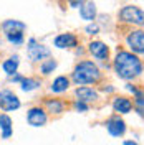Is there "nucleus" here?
I'll list each match as a JSON object with an SVG mask.
<instances>
[{"instance_id": "obj_1", "label": "nucleus", "mask_w": 144, "mask_h": 145, "mask_svg": "<svg viewBox=\"0 0 144 145\" xmlns=\"http://www.w3.org/2000/svg\"><path fill=\"white\" fill-rule=\"evenodd\" d=\"M114 69H116L118 76L123 79H133L143 71V64L139 61V58L134 56L133 53L127 51H119L114 59Z\"/></svg>"}, {"instance_id": "obj_2", "label": "nucleus", "mask_w": 144, "mask_h": 145, "mask_svg": "<svg viewBox=\"0 0 144 145\" xmlns=\"http://www.w3.org/2000/svg\"><path fill=\"white\" fill-rule=\"evenodd\" d=\"M98 78H99V71L91 61L80 63L75 68V72H73V81L76 84H90V82L98 81Z\"/></svg>"}, {"instance_id": "obj_3", "label": "nucleus", "mask_w": 144, "mask_h": 145, "mask_svg": "<svg viewBox=\"0 0 144 145\" xmlns=\"http://www.w3.org/2000/svg\"><path fill=\"white\" fill-rule=\"evenodd\" d=\"M121 20L124 22H129V23H136V25H144V12L139 10L137 7H133V5H127L121 10L119 13Z\"/></svg>"}, {"instance_id": "obj_4", "label": "nucleus", "mask_w": 144, "mask_h": 145, "mask_svg": "<svg viewBox=\"0 0 144 145\" xmlns=\"http://www.w3.org/2000/svg\"><path fill=\"white\" fill-rule=\"evenodd\" d=\"M28 58L32 59V61H40V59H43L45 56H50V50L43 45H36V41L32 38L30 41H28Z\"/></svg>"}, {"instance_id": "obj_5", "label": "nucleus", "mask_w": 144, "mask_h": 145, "mask_svg": "<svg viewBox=\"0 0 144 145\" xmlns=\"http://www.w3.org/2000/svg\"><path fill=\"white\" fill-rule=\"evenodd\" d=\"M0 107L3 109V110H13V109L20 107V101H18V97L13 92L3 91L0 94Z\"/></svg>"}, {"instance_id": "obj_6", "label": "nucleus", "mask_w": 144, "mask_h": 145, "mask_svg": "<svg viewBox=\"0 0 144 145\" xmlns=\"http://www.w3.org/2000/svg\"><path fill=\"white\" fill-rule=\"evenodd\" d=\"M127 45L134 53H144V31H133L127 36Z\"/></svg>"}, {"instance_id": "obj_7", "label": "nucleus", "mask_w": 144, "mask_h": 145, "mask_svg": "<svg viewBox=\"0 0 144 145\" xmlns=\"http://www.w3.org/2000/svg\"><path fill=\"white\" fill-rule=\"evenodd\" d=\"M27 120H28L30 125L40 127V125H43V124L46 122V114L38 107L30 109V110H28V116H27Z\"/></svg>"}, {"instance_id": "obj_8", "label": "nucleus", "mask_w": 144, "mask_h": 145, "mask_svg": "<svg viewBox=\"0 0 144 145\" xmlns=\"http://www.w3.org/2000/svg\"><path fill=\"white\" fill-rule=\"evenodd\" d=\"M106 125H108V132L111 134V135H114V137L123 135V134H124V130H126V124H124L119 117L109 119Z\"/></svg>"}, {"instance_id": "obj_9", "label": "nucleus", "mask_w": 144, "mask_h": 145, "mask_svg": "<svg viewBox=\"0 0 144 145\" xmlns=\"http://www.w3.org/2000/svg\"><path fill=\"white\" fill-rule=\"evenodd\" d=\"M55 46L56 48H73L76 46V36L71 33H63L55 38Z\"/></svg>"}, {"instance_id": "obj_10", "label": "nucleus", "mask_w": 144, "mask_h": 145, "mask_svg": "<svg viewBox=\"0 0 144 145\" xmlns=\"http://www.w3.org/2000/svg\"><path fill=\"white\" fill-rule=\"evenodd\" d=\"M90 51L91 54L94 56V58H98V59H104V58H108V46L104 45V43H101V41H93L90 43Z\"/></svg>"}, {"instance_id": "obj_11", "label": "nucleus", "mask_w": 144, "mask_h": 145, "mask_svg": "<svg viewBox=\"0 0 144 145\" xmlns=\"http://www.w3.org/2000/svg\"><path fill=\"white\" fill-rule=\"evenodd\" d=\"M3 30H5L7 36L17 35V33H22V31L25 30V25H23L22 22H17V20H7V22L3 23Z\"/></svg>"}, {"instance_id": "obj_12", "label": "nucleus", "mask_w": 144, "mask_h": 145, "mask_svg": "<svg viewBox=\"0 0 144 145\" xmlns=\"http://www.w3.org/2000/svg\"><path fill=\"white\" fill-rule=\"evenodd\" d=\"M76 96L80 97V102H88V101H94L98 97L96 91L90 89V88H78L76 89Z\"/></svg>"}, {"instance_id": "obj_13", "label": "nucleus", "mask_w": 144, "mask_h": 145, "mask_svg": "<svg viewBox=\"0 0 144 145\" xmlns=\"http://www.w3.org/2000/svg\"><path fill=\"white\" fill-rule=\"evenodd\" d=\"M113 107L116 112H121V114H127L131 107H133V104H131V101L126 99V97H118L114 101V104H113Z\"/></svg>"}, {"instance_id": "obj_14", "label": "nucleus", "mask_w": 144, "mask_h": 145, "mask_svg": "<svg viewBox=\"0 0 144 145\" xmlns=\"http://www.w3.org/2000/svg\"><path fill=\"white\" fill-rule=\"evenodd\" d=\"M0 129L3 130V138H9L10 134H12V119L7 114L0 116Z\"/></svg>"}, {"instance_id": "obj_15", "label": "nucleus", "mask_w": 144, "mask_h": 145, "mask_svg": "<svg viewBox=\"0 0 144 145\" xmlns=\"http://www.w3.org/2000/svg\"><path fill=\"white\" fill-rule=\"evenodd\" d=\"M68 86H70V81H68V78H65V76H60V78H56L53 81V86H52V89L53 92H63V91L68 89Z\"/></svg>"}, {"instance_id": "obj_16", "label": "nucleus", "mask_w": 144, "mask_h": 145, "mask_svg": "<svg viewBox=\"0 0 144 145\" xmlns=\"http://www.w3.org/2000/svg\"><path fill=\"white\" fill-rule=\"evenodd\" d=\"M2 68H3V71L7 72V74H13V72H17V68H18V58H17V56H13V58L7 59L5 63L2 64Z\"/></svg>"}, {"instance_id": "obj_17", "label": "nucleus", "mask_w": 144, "mask_h": 145, "mask_svg": "<svg viewBox=\"0 0 144 145\" xmlns=\"http://www.w3.org/2000/svg\"><path fill=\"white\" fill-rule=\"evenodd\" d=\"M96 15V7H94V3H86L83 8H81V17L85 18V20H93Z\"/></svg>"}, {"instance_id": "obj_18", "label": "nucleus", "mask_w": 144, "mask_h": 145, "mask_svg": "<svg viewBox=\"0 0 144 145\" xmlns=\"http://www.w3.org/2000/svg\"><path fill=\"white\" fill-rule=\"evenodd\" d=\"M136 109H137V112L141 114V116H144V92H137L136 94Z\"/></svg>"}, {"instance_id": "obj_19", "label": "nucleus", "mask_w": 144, "mask_h": 145, "mask_svg": "<svg viewBox=\"0 0 144 145\" xmlns=\"http://www.w3.org/2000/svg\"><path fill=\"white\" fill-rule=\"evenodd\" d=\"M46 107L50 109L52 112H63V104L60 102V101H48L46 102Z\"/></svg>"}, {"instance_id": "obj_20", "label": "nucleus", "mask_w": 144, "mask_h": 145, "mask_svg": "<svg viewBox=\"0 0 144 145\" xmlns=\"http://www.w3.org/2000/svg\"><path fill=\"white\" fill-rule=\"evenodd\" d=\"M38 86L40 84L35 79H22V89L23 91H32V89H35V88H38Z\"/></svg>"}, {"instance_id": "obj_21", "label": "nucleus", "mask_w": 144, "mask_h": 145, "mask_svg": "<svg viewBox=\"0 0 144 145\" xmlns=\"http://www.w3.org/2000/svg\"><path fill=\"white\" fill-rule=\"evenodd\" d=\"M56 68V61H53V59H48V61H45V63L42 64V72L43 74H48V72H52Z\"/></svg>"}, {"instance_id": "obj_22", "label": "nucleus", "mask_w": 144, "mask_h": 145, "mask_svg": "<svg viewBox=\"0 0 144 145\" xmlns=\"http://www.w3.org/2000/svg\"><path fill=\"white\" fill-rule=\"evenodd\" d=\"M9 41L10 43H15V45H22V43H23V35H22V33L9 35Z\"/></svg>"}, {"instance_id": "obj_23", "label": "nucleus", "mask_w": 144, "mask_h": 145, "mask_svg": "<svg viewBox=\"0 0 144 145\" xmlns=\"http://www.w3.org/2000/svg\"><path fill=\"white\" fill-rule=\"evenodd\" d=\"M86 31H88L90 35H96V33H98V25H88V27H86Z\"/></svg>"}, {"instance_id": "obj_24", "label": "nucleus", "mask_w": 144, "mask_h": 145, "mask_svg": "<svg viewBox=\"0 0 144 145\" xmlns=\"http://www.w3.org/2000/svg\"><path fill=\"white\" fill-rule=\"evenodd\" d=\"M75 107L78 109V110H86V109H88V106H86L85 102H80V101H78V102L75 104Z\"/></svg>"}, {"instance_id": "obj_25", "label": "nucleus", "mask_w": 144, "mask_h": 145, "mask_svg": "<svg viewBox=\"0 0 144 145\" xmlns=\"http://www.w3.org/2000/svg\"><path fill=\"white\" fill-rule=\"evenodd\" d=\"M124 145H139V144H137V142H133V140H126Z\"/></svg>"}, {"instance_id": "obj_26", "label": "nucleus", "mask_w": 144, "mask_h": 145, "mask_svg": "<svg viewBox=\"0 0 144 145\" xmlns=\"http://www.w3.org/2000/svg\"><path fill=\"white\" fill-rule=\"evenodd\" d=\"M70 5H71V7H78V5H83V3H81V2H71V3H70Z\"/></svg>"}, {"instance_id": "obj_27", "label": "nucleus", "mask_w": 144, "mask_h": 145, "mask_svg": "<svg viewBox=\"0 0 144 145\" xmlns=\"http://www.w3.org/2000/svg\"><path fill=\"white\" fill-rule=\"evenodd\" d=\"M12 81H22V78H20V76H13V78H12Z\"/></svg>"}]
</instances>
